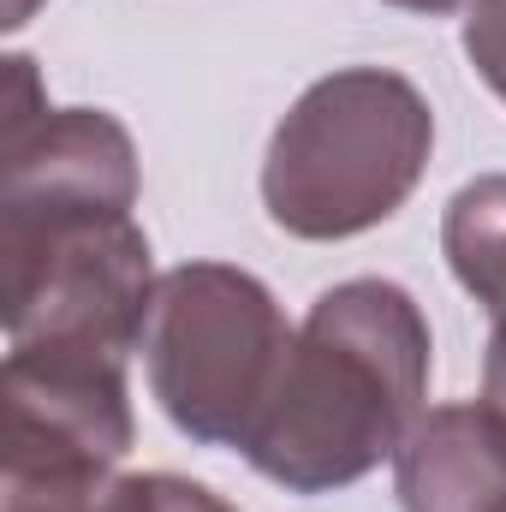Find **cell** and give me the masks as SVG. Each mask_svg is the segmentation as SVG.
I'll return each mask as SVG.
<instances>
[{
	"instance_id": "9",
	"label": "cell",
	"mask_w": 506,
	"mask_h": 512,
	"mask_svg": "<svg viewBox=\"0 0 506 512\" xmlns=\"http://www.w3.org/2000/svg\"><path fill=\"white\" fill-rule=\"evenodd\" d=\"M6 512H233L203 483L149 471V477H90L54 489H6Z\"/></svg>"
},
{
	"instance_id": "4",
	"label": "cell",
	"mask_w": 506,
	"mask_h": 512,
	"mask_svg": "<svg viewBox=\"0 0 506 512\" xmlns=\"http://www.w3.org/2000/svg\"><path fill=\"white\" fill-rule=\"evenodd\" d=\"M6 268V340L12 346H66L126 358L143 340L155 268L149 239L131 215H78L0 227Z\"/></svg>"
},
{
	"instance_id": "5",
	"label": "cell",
	"mask_w": 506,
	"mask_h": 512,
	"mask_svg": "<svg viewBox=\"0 0 506 512\" xmlns=\"http://www.w3.org/2000/svg\"><path fill=\"white\" fill-rule=\"evenodd\" d=\"M131 447L126 358L12 346L6 352V489L108 477Z\"/></svg>"
},
{
	"instance_id": "8",
	"label": "cell",
	"mask_w": 506,
	"mask_h": 512,
	"mask_svg": "<svg viewBox=\"0 0 506 512\" xmlns=\"http://www.w3.org/2000/svg\"><path fill=\"white\" fill-rule=\"evenodd\" d=\"M441 245L459 274V286L489 310V364H483V399L506 417V173L465 185L447 203Z\"/></svg>"
},
{
	"instance_id": "3",
	"label": "cell",
	"mask_w": 506,
	"mask_h": 512,
	"mask_svg": "<svg viewBox=\"0 0 506 512\" xmlns=\"http://www.w3.org/2000/svg\"><path fill=\"white\" fill-rule=\"evenodd\" d=\"M292 340L298 334L256 274L227 262H185L155 280L137 346L179 435L245 453L286 376Z\"/></svg>"
},
{
	"instance_id": "10",
	"label": "cell",
	"mask_w": 506,
	"mask_h": 512,
	"mask_svg": "<svg viewBox=\"0 0 506 512\" xmlns=\"http://www.w3.org/2000/svg\"><path fill=\"white\" fill-rule=\"evenodd\" d=\"M465 54L477 66V78L506 102V0H477L465 18Z\"/></svg>"
},
{
	"instance_id": "11",
	"label": "cell",
	"mask_w": 506,
	"mask_h": 512,
	"mask_svg": "<svg viewBox=\"0 0 506 512\" xmlns=\"http://www.w3.org/2000/svg\"><path fill=\"white\" fill-rule=\"evenodd\" d=\"M393 6H405V12H459V6H477V0H393Z\"/></svg>"
},
{
	"instance_id": "12",
	"label": "cell",
	"mask_w": 506,
	"mask_h": 512,
	"mask_svg": "<svg viewBox=\"0 0 506 512\" xmlns=\"http://www.w3.org/2000/svg\"><path fill=\"white\" fill-rule=\"evenodd\" d=\"M42 0H6V30H18V24H30V12H36Z\"/></svg>"
},
{
	"instance_id": "2",
	"label": "cell",
	"mask_w": 506,
	"mask_h": 512,
	"mask_svg": "<svg viewBox=\"0 0 506 512\" xmlns=\"http://www.w3.org/2000/svg\"><path fill=\"white\" fill-rule=\"evenodd\" d=\"M435 114L411 78L346 66L316 78L274 126L262 203L292 239H358L381 227L423 179Z\"/></svg>"
},
{
	"instance_id": "6",
	"label": "cell",
	"mask_w": 506,
	"mask_h": 512,
	"mask_svg": "<svg viewBox=\"0 0 506 512\" xmlns=\"http://www.w3.org/2000/svg\"><path fill=\"white\" fill-rule=\"evenodd\" d=\"M137 149L102 108H48L30 60H6V191L0 227L131 215Z\"/></svg>"
},
{
	"instance_id": "1",
	"label": "cell",
	"mask_w": 506,
	"mask_h": 512,
	"mask_svg": "<svg viewBox=\"0 0 506 512\" xmlns=\"http://www.w3.org/2000/svg\"><path fill=\"white\" fill-rule=\"evenodd\" d=\"M429 322L393 280L328 286L286 358L245 459L292 495H328L399 453L429 393Z\"/></svg>"
},
{
	"instance_id": "7",
	"label": "cell",
	"mask_w": 506,
	"mask_h": 512,
	"mask_svg": "<svg viewBox=\"0 0 506 512\" xmlns=\"http://www.w3.org/2000/svg\"><path fill=\"white\" fill-rule=\"evenodd\" d=\"M393 489L405 512H506V417L489 399L423 411L393 453Z\"/></svg>"
}]
</instances>
